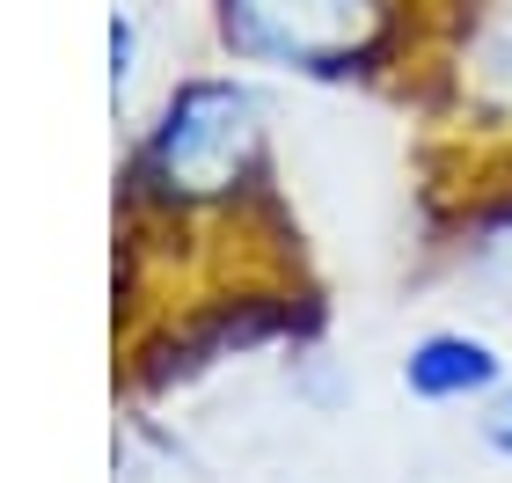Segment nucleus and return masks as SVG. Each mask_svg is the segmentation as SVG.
Instances as JSON below:
<instances>
[{"mask_svg":"<svg viewBox=\"0 0 512 483\" xmlns=\"http://www.w3.org/2000/svg\"><path fill=\"white\" fill-rule=\"evenodd\" d=\"M132 205L161 220H220L271 198V110L242 74H191L161 96L132 147Z\"/></svg>","mask_w":512,"mask_h":483,"instance_id":"f257e3e1","label":"nucleus"},{"mask_svg":"<svg viewBox=\"0 0 512 483\" xmlns=\"http://www.w3.org/2000/svg\"><path fill=\"white\" fill-rule=\"evenodd\" d=\"M220 52L249 74L352 88L381 81L410 59L403 0H205Z\"/></svg>","mask_w":512,"mask_h":483,"instance_id":"f03ea898","label":"nucleus"},{"mask_svg":"<svg viewBox=\"0 0 512 483\" xmlns=\"http://www.w3.org/2000/svg\"><path fill=\"white\" fill-rule=\"evenodd\" d=\"M315 301H293L286 286H242V293H220V301H198L183 315H161L132 352V381L161 396V388H183L198 381L205 366L256 352V344H308L315 337Z\"/></svg>","mask_w":512,"mask_h":483,"instance_id":"7ed1b4c3","label":"nucleus"},{"mask_svg":"<svg viewBox=\"0 0 512 483\" xmlns=\"http://www.w3.org/2000/svg\"><path fill=\"white\" fill-rule=\"evenodd\" d=\"M432 66L461 132L512 140V0H461L439 30Z\"/></svg>","mask_w":512,"mask_h":483,"instance_id":"20e7f679","label":"nucleus"},{"mask_svg":"<svg viewBox=\"0 0 512 483\" xmlns=\"http://www.w3.org/2000/svg\"><path fill=\"white\" fill-rule=\"evenodd\" d=\"M395 381H403L410 403L454 410V403H491L512 374H505V352L483 330H425V337L403 344Z\"/></svg>","mask_w":512,"mask_h":483,"instance_id":"39448f33","label":"nucleus"},{"mask_svg":"<svg viewBox=\"0 0 512 483\" xmlns=\"http://www.w3.org/2000/svg\"><path fill=\"white\" fill-rule=\"evenodd\" d=\"M103 37H110V96L125 103L132 81H139V15H132V8H110Z\"/></svg>","mask_w":512,"mask_h":483,"instance_id":"423d86ee","label":"nucleus"},{"mask_svg":"<svg viewBox=\"0 0 512 483\" xmlns=\"http://www.w3.org/2000/svg\"><path fill=\"white\" fill-rule=\"evenodd\" d=\"M476 440H483V454L512 462V381L498 388L491 403H476Z\"/></svg>","mask_w":512,"mask_h":483,"instance_id":"0eeeda50","label":"nucleus"}]
</instances>
